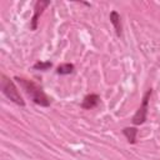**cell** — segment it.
Wrapping results in <instances>:
<instances>
[{"instance_id":"cell-7","label":"cell","mask_w":160,"mask_h":160,"mask_svg":"<svg viewBox=\"0 0 160 160\" xmlns=\"http://www.w3.org/2000/svg\"><path fill=\"white\" fill-rule=\"evenodd\" d=\"M122 134L126 136L128 141L130 144H135L136 142V134H138V129L136 128H124L122 129Z\"/></svg>"},{"instance_id":"cell-1","label":"cell","mask_w":160,"mask_h":160,"mask_svg":"<svg viewBox=\"0 0 160 160\" xmlns=\"http://www.w3.org/2000/svg\"><path fill=\"white\" fill-rule=\"evenodd\" d=\"M14 79L20 84V86L26 92V95L32 100V102H35L40 106H49L50 105L51 99L44 92L42 88L40 85H38L35 81L29 80V79H24V78H19V76H15Z\"/></svg>"},{"instance_id":"cell-8","label":"cell","mask_w":160,"mask_h":160,"mask_svg":"<svg viewBox=\"0 0 160 160\" xmlns=\"http://www.w3.org/2000/svg\"><path fill=\"white\" fill-rule=\"evenodd\" d=\"M74 69H75V66H74L72 64H70V62L60 64V65L56 68V72H58L59 75H69V74H71V72L74 71Z\"/></svg>"},{"instance_id":"cell-4","label":"cell","mask_w":160,"mask_h":160,"mask_svg":"<svg viewBox=\"0 0 160 160\" xmlns=\"http://www.w3.org/2000/svg\"><path fill=\"white\" fill-rule=\"evenodd\" d=\"M49 5H50V1H41V0H39V1L35 2L34 16H32V19H31V25H30L31 30H36V28H38V20H39L40 15L42 14V11H44Z\"/></svg>"},{"instance_id":"cell-6","label":"cell","mask_w":160,"mask_h":160,"mask_svg":"<svg viewBox=\"0 0 160 160\" xmlns=\"http://www.w3.org/2000/svg\"><path fill=\"white\" fill-rule=\"evenodd\" d=\"M110 22L112 24L114 29H115V32L118 36H121V32H122V26H121V19H120V15L118 14V11H111L110 12Z\"/></svg>"},{"instance_id":"cell-5","label":"cell","mask_w":160,"mask_h":160,"mask_svg":"<svg viewBox=\"0 0 160 160\" xmlns=\"http://www.w3.org/2000/svg\"><path fill=\"white\" fill-rule=\"evenodd\" d=\"M99 102H100L99 95H96V94H89V95H86L84 98V100L81 102V108L85 109V110H90V109L98 106Z\"/></svg>"},{"instance_id":"cell-9","label":"cell","mask_w":160,"mask_h":160,"mask_svg":"<svg viewBox=\"0 0 160 160\" xmlns=\"http://www.w3.org/2000/svg\"><path fill=\"white\" fill-rule=\"evenodd\" d=\"M52 66V64L50 61H38L32 65L34 70H40V71H46Z\"/></svg>"},{"instance_id":"cell-2","label":"cell","mask_w":160,"mask_h":160,"mask_svg":"<svg viewBox=\"0 0 160 160\" xmlns=\"http://www.w3.org/2000/svg\"><path fill=\"white\" fill-rule=\"evenodd\" d=\"M0 86H1V91H2V94L10 100V101H12V102H15V104H18V105H20V106H25V101H24V99L21 98V95H20V92H19V90H18V88H16V85L14 84V81L11 80V79H9L6 75H1V84H0Z\"/></svg>"},{"instance_id":"cell-3","label":"cell","mask_w":160,"mask_h":160,"mask_svg":"<svg viewBox=\"0 0 160 160\" xmlns=\"http://www.w3.org/2000/svg\"><path fill=\"white\" fill-rule=\"evenodd\" d=\"M151 92H152V89H148V91L144 94L142 96V102L140 105V108L138 109V111L135 112V115L132 116L131 121L134 125H141L146 121V116H148V108H149V100H150V96H151Z\"/></svg>"}]
</instances>
